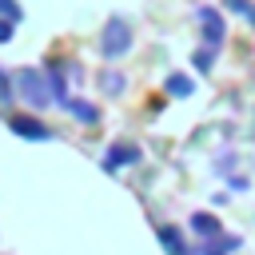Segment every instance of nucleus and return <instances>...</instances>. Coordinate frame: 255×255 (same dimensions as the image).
Listing matches in <instances>:
<instances>
[{"mask_svg":"<svg viewBox=\"0 0 255 255\" xmlns=\"http://www.w3.org/2000/svg\"><path fill=\"white\" fill-rule=\"evenodd\" d=\"M227 4H231L235 12H243V16H247V20L255 24V4H247V0H227Z\"/></svg>","mask_w":255,"mask_h":255,"instance_id":"obj_2","label":"nucleus"},{"mask_svg":"<svg viewBox=\"0 0 255 255\" xmlns=\"http://www.w3.org/2000/svg\"><path fill=\"white\" fill-rule=\"evenodd\" d=\"M195 227H199L203 235H211V231H219V223H215L211 215H195Z\"/></svg>","mask_w":255,"mask_h":255,"instance_id":"obj_1","label":"nucleus"},{"mask_svg":"<svg viewBox=\"0 0 255 255\" xmlns=\"http://www.w3.org/2000/svg\"><path fill=\"white\" fill-rule=\"evenodd\" d=\"M167 88H171V92H175V96H187V80H183V76H175V80H171V84H167Z\"/></svg>","mask_w":255,"mask_h":255,"instance_id":"obj_3","label":"nucleus"},{"mask_svg":"<svg viewBox=\"0 0 255 255\" xmlns=\"http://www.w3.org/2000/svg\"><path fill=\"white\" fill-rule=\"evenodd\" d=\"M223 247H239V239H227V243H223ZM207 255H223V251H219V247H211V251H207Z\"/></svg>","mask_w":255,"mask_h":255,"instance_id":"obj_4","label":"nucleus"}]
</instances>
